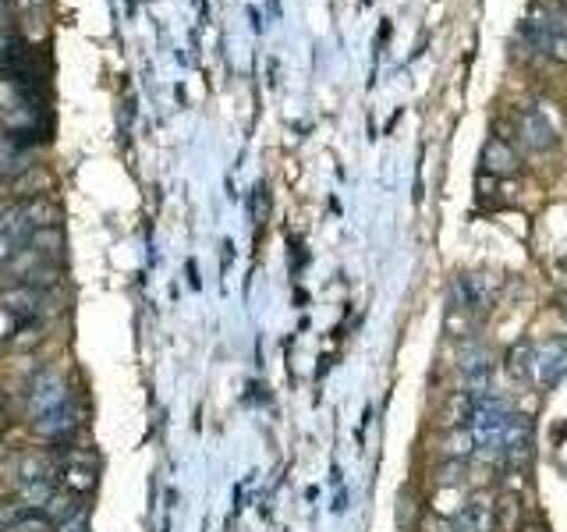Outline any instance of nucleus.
Listing matches in <instances>:
<instances>
[{
  "label": "nucleus",
  "instance_id": "f257e3e1",
  "mask_svg": "<svg viewBox=\"0 0 567 532\" xmlns=\"http://www.w3.org/2000/svg\"><path fill=\"white\" fill-rule=\"evenodd\" d=\"M521 40L557 64H567V22L546 4H536L521 22Z\"/></svg>",
  "mask_w": 567,
  "mask_h": 532
},
{
  "label": "nucleus",
  "instance_id": "f03ea898",
  "mask_svg": "<svg viewBox=\"0 0 567 532\" xmlns=\"http://www.w3.org/2000/svg\"><path fill=\"white\" fill-rule=\"evenodd\" d=\"M504 132L507 135H500V139H507L511 146L518 142V146L529 149V153H546V149L557 142V132H553L550 118H546L536 103H529V107H514L511 114H507Z\"/></svg>",
  "mask_w": 567,
  "mask_h": 532
},
{
  "label": "nucleus",
  "instance_id": "7ed1b4c3",
  "mask_svg": "<svg viewBox=\"0 0 567 532\" xmlns=\"http://www.w3.org/2000/svg\"><path fill=\"white\" fill-rule=\"evenodd\" d=\"M500 291V281L493 274H461L451 284L454 313H465L468 320H479L493 309V298Z\"/></svg>",
  "mask_w": 567,
  "mask_h": 532
},
{
  "label": "nucleus",
  "instance_id": "20e7f679",
  "mask_svg": "<svg viewBox=\"0 0 567 532\" xmlns=\"http://www.w3.org/2000/svg\"><path fill=\"white\" fill-rule=\"evenodd\" d=\"M532 458V419L511 412L497 437V465L504 469H525Z\"/></svg>",
  "mask_w": 567,
  "mask_h": 532
},
{
  "label": "nucleus",
  "instance_id": "39448f33",
  "mask_svg": "<svg viewBox=\"0 0 567 532\" xmlns=\"http://www.w3.org/2000/svg\"><path fill=\"white\" fill-rule=\"evenodd\" d=\"M567 373V345L560 337H546L539 345H529V384L553 387Z\"/></svg>",
  "mask_w": 567,
  "mask_h": 532
},
{
  "label": "nucleus",
  "instance_id": "423d86ee",
  "mask_svg": "<svg viewBox=\"0 0 567 532\" xmlns=\"http://www.w3.org/2000/svg\"><path fill=\"white\" fill-rule=\"evenodd\" d=\"M458 373H461V380H465V387H472V391L490 387L493 355L479 337H465V341L458 345Z\"/></svg>",
  "mask_w": 567,
  "mask_h": 532
},
{
  "label": "nucleus",
  "instance_id": "0eeeda50",
  "mask_svg": "<svg viewBox=\"0 0 567 532\" xmlns=\"http://www.w3.org/2000/svg\"><path fill=\"white\" fill-rule=\"evenodd\" d=\"M68 405V384L57 369H39L36 380L29 384V415L39 419V415L54 412V408Z\"/></svg>",
  "mask_w": 567,
  "mask_h": 532
},
{
  "label": "nucleus",
  "instance_id": "6e6552de",
  "mask_svg": "<svg viewBox=\"0 0 567 532\" xmlns=\"http://www.w3.org/2000/svg\"><path fill=\"white\" fill-rule=\"evenodd\" d=\"M43 306H47V291L32 288V284H8L0 288V313L15 316L18 323L25 320H39L43 316Z\"/></svg>",
  "mask_w": 567,
  "mask_h": 532
},
{
  "label": "nucleus",
  "instance_id": "1a4fd4ad",
  "mask_svg": "<svg viewBox=\"0 0 567 532\" xmlns=\"http://www.w3.org/2000/svg\"><path fill=\"white\" fill-rule=\"evenodd\" d=\"M451 532H497V525H493V497H486V493L468 497V501L454 511Z\"/></svg>",
  "mask_w": 567,
  "mask_h": 532
},
{
  "label": "nucleus",
  "instance_id": "9d476101",
  "mask_svg": "<svg viewBox=\"0 0 567 532\" xmlns=\"http://www.w3.org/2000/svg\"><path fill=\"white\" fill-rule=\"evenodd\" d=\"M57 479H61L64 490L78 493V497H86L89 490L96 486V462L93 454H64L61 458V469H57Z\"/></svg>",
  "mask_w": 567,
  "mask_h": 532
},
{
  "label": "nucleus",
  "instance_id": "9b49d317",
  "mask_svg": "<svg viewBox=\"0 0 567 532\" xmlns=\"http://www.w3.org/2000/svg\"><path fill=\"white\" fill-rule=\"evenodd\" d=\"M482 174H493V178H514V174L521 171V153L511 146L507 139H500V135H493L486 146H482Z\"/></svg>",
  "mask_w": 567,
  "mask_h": 532
},
{
  "label": "nucleus",
  "instance_id": "f8f14e48",
  "mask_svg": "<svg viewBox=\"0 0 567 532\" xmlns=\"http://www.w3.org/2000/svg\"><path fill=\"white\" fill-rule=\"evenodd\" d=\"M78 423H82V419H78V412L71 408V401H68V405L54 408V412L32 419V430H36V437L54 440V444H64V437H71V433L78 430Z\"/></svg>",
  "mask_w": 567,
  "mask_h": 532
},
{
  "label": "nucleus",
  "instance_id": "ddd939ff",
  "mask_svg": "<svg viewBox=\"0 0 567 532\" xmlns=\"http://www.w3.org/2000/svg\"><path fill=\"white\" fill-rule=\"evenodd\" d=\"M82 511H86V501H82L78 493H71V490H57L54 497H50V501H47V508H43V515H47L50 522H54L57 529H61V525H68L71 518H78V515H82Z\"/></svg>",
  "mask_w": 567,
  "mask_h": 532
},
{
  "label": "nucleus",
  "instance_id": "4468645a",
  "mask_svg": "<svg viewBox=\"0 0 567 532\" xmlns=\"http://www.w3.org/2000/svg\"><path fill=\"white\" fill-rule=\"evenodd\" d=\"M57 469H61V462H54L50 454L29 451L18 462V483H25V479H57Z\"/></svg>",
  "mask_w": 567,
  "mask_h": 532
},
{
  "label": "nucleus",
  "instance_id": "2eb2a0df",
  "mask_svg": "<svg viewBox=\"0 0 567 532\" xmlns=\"http://www.w3.org/2000/svg\"><path fill=\"white\" fill-rule=\"evenodd\" d=\"M493 525H497V532H518L521 529L518 493H500L497 501H493Z\"/></svg>",
  "mask_w": 567,
  "mask_h": 532
},
{
  "label": "nucleus",
  "instance_id": "dca6fc26",
  "mask_svg": "<svg viewBox=\"0 0 567 532\" xmlns=\"http://www.w3.org/2000/svg\"><path fill=\"white\" fill-rule=\"evenodd\" d=\"M57 493V479H25V483H18V501L25 504V508H47V501Z\"/></svg>",
  "mask_w": 567,
  "mask_h": 532
},
{
  "label": "nucleus",
  "instance_id": "f3484780",
  "mask_svg": "<svg viewBox=\"0 0 567 532\" xmlns=\"http://www.w3.org/2000/svg\"><path fill=\"white\" fill-rule=\"evenodd\" d=\"M25 245L29 249H36L39 256H47V259H57L64 249V231L61 227H39V231H32L29 238H25Z\"/></svg>",
  "mask_w": 567,
  "mask_h": 532
},
{
  "label": "nucleus",
  "instance_id": "a211bd4d",
  "mask_svg": "<svg viewBox=\"0 0 567 532\" xmlns=\"http://www.w3.org/2000/svg\"><path fill=\"white\" fill-rule=\"evenodd\" d=\"M25 171H32L29 149H18V146L0 149V178H15L18 181Z\"/></svg>",
  "mask_w": 567,
  "mask_h": 532
},
{
  "label": "nucleus",
  "instance_id": "6ab92c4d",
  "mask_svg": "<svg viewBox=\"0 0 567 532\" xmlns=\"http://www.w3.org/2000/svg\"><path fill=\"white\" fill-rule=\"evenodd\" d=\"M4 532H57V525L50 522L43 511H39V515H36V511H25V515L18 518L11 529H4Z\"/></svg>",
  "mask_w": 567,
  "mask_h": 532
},
{
  "label": "nucleus",
  "instance_id": "aec40b11",
  "mask_svg": "<svg viewBox=\"0 0 567 532\" xmlns=\"http://www.w3.org/2000/svg\"><path fill=\"white\" fill-rule=\"evenodd\" d=\"M412 511L419 515V504L412 501V490H404L401 497H397V525H401L404 532H415V525H419V518H412Z\"/></svg>",
  "mask_w": 567,
  "mask_h": 532
},
{
  "label": "nucleus",
  "instance_id": "412c9836",
  "mask_svg": "<svg viewBox=\"0 0 567 532\" xmlns=\"http://www.w3.org/2000/svg\"><path fill=\"white\" fill-rule=\"evenodd\" d=\"M43 337V323L39 320H25L22 327H18V334L11 337V348H32Z\"/></svg>",
  "mask_w": 567,
  "mask_h": 532
},
{
  "label": "nucleus",
  "instance_id": "4be33fe9",
  "mask_svg": "<svg viewBox=\"0 0 567 532\" xmlns=\"http://www.w3.org/2000/svg\"><path fill=\"white\" fill-rule=\"evenodd\" d=\"M25 515V504L22 501H0V532L11 529L18 518Z\"/></svg>",
  "mask_w": 567,
  "mask_h": 532
},
{
  "label": "nucleus",
  "instance_id": "5701e85b",
  "mask_svg": "<svg viewBox=\"0 0 567 532\" xmlns=\"http://www.w3.org/2000/svg\"><path fill=\"white\" fill-rule=\"evenodd\" d=\"M266 217V185H256V196H252V220H263Z\"/></svg>",
  "mask_w": 567,
  "mask_h": 532
},
{
  "label": "nucleus",
  "instance_id": "b1692460",
  "mask_svg": "<svg viewBox=\"0 0 567 532\" xmlns=\"http://www.w3.org/2000/svg\"><path fill=\"white\" fill-rule=\"evenodd\" d=\"M15 8L25 11V15H32V11H43V8H47V0H15Z\"/></svg>",
  "mask_w": 567,
  "mask_h": 532
},
{
  "label": "nucleus",
  "instance_id": "393cba45",
  "mask_svg": "<svg viewBox=\"0 0 567 532\" xmlns=\"http://www.w3.org/2000/svg\"><path fill=\"white\" fill-rule=\"evenodd\" d=\"M518 532H546V525L543 522H521Z\"/></svg>",
  "mask_w": 567,
  "mask_h": 532
},
{
  "label": "nucleus",
  "instance_id": "a878e982",
  "mask_svg": "<svg viewBox=\"0 0 567 532\" xmlns=\"http://www.w3.org/2000/svg\"><path fill=\"white\" fill-rule=\"evenodd\" d=\"M4 398H8V394H4V384H0V423H4Z\"/></svg>",
  "mask_w": 567,
  "mask_h": 532
},
{
  "label": "nucleus",
  "instance_id": "bb28decb",
  "mask_svg": "<svg viewBox=\"0 0 567 532\" xmlns=\"http://www.w3.org/2000/svg\"><path fill=\"white\" fill-rule=\"evenodd\" d=\"M8 277H11L8 274V263H0V281H8Z\"/></svg>",
  "mask_w": 567,
  "mask_h": 532
},
{
  "label": "nucleus",
  "instance_id": "cd10ccee",
  "mask_svg": "<svg viewBox=\"0 0 567 532\" xmlns=\"http://www.w3.org/2000/svg\"><path fill=\"white\" fill-rule=\"evenodd\" d=\"M560 313H564V320H567V295L560 298Z\"/></svg>",
  "mask_w": 567,
  "mask_h": 532
},
{
  "label": "nucleus",
  "instance_id": "c85d7f7f",
  "mask_svg": "<svg viewBox=\"0 0 567 532\" xmlns=\"http://www.w3.org/2000/svg\"><path fill=\"white\" fill-rule=\"evenodd\" d=\"M4 458H8V447L0 444V465H4Z\"/></svg>",
  "mask_w": 567,
  "mask_h": 532
},
{
  "label": "nucleus",
  "instance_id": "c756f323",
  "mask_svg": "<svg viewBox=\"0 0 567 532\" xmlns=\"http://www.w3.org/2000/svg\"><path fill=\"white\" fill-rule=\"evenodd\" d=\"M4 210H8V203H4V199H0V217H4Z\"/></svg>",
  "mask_w": 567,
  "mask_h": 532
},
{
  "label": "nucleus",
  "instance_id": "7c9ffc66",
  "mask_svg": "<svg viewBox=\"0 0 567 532\" xmlns=\"http://www.w3.org/2000/svg\"><path fill=\"white\" fill-rule=\"evenodd\" d=\"M4 8H8V0H0V15H4Z\"/></svg>",
  "mask_w": 567,
  "mask_h": 532
},
{
  "label": "nucleus",
  "instance_id": "2f4dec72",
  "mask_svg": "<svg viewBox=\"0 0 567 532\" xmlns=\"http://www.w3.org/2000/svg\"><path fill=\"white\" fill-rule=\"evenodd\" d=\"M564 11H567V0H564Z\"/></svg>",
  "mask_w": 567,
  "mask_h": 532
}]
</instances>
